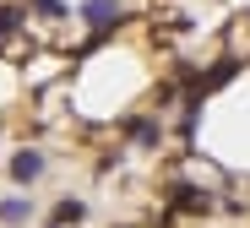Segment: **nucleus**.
Here are the masks:
<instances>
[{
	"label": "nucleus",
	"mask_w": 250,
	"mask_h": 228,
	"mask_svg": "<svg viewBox=\"0 0 250 228\" xmlns=\"http://www.w3.org/2000/svg\"><path fill=\"white\" fill-rule=\"evenodd\" d=\"M38 174H44V152H38V147H22V152L11 158V179H22V185H33Z\"/></svg>",
	"instance_id": "1"
},
{
	"label": "nucleus",
	"mask_w": 250,
	"mask_h": 228,
	"mask_svg": "<svg viewBox=\"0 0 250 228\" xmlns=\"http://www.w3.org/2000/svg\"><path fill=\"white\" fill-rule=\"evenodd\" d=\"M82 17H87V22L104 33V27H114V22H120V0H87V6H82Z\"/></svg>",
	"instance_id": "2"
},
{
	"label": "nucleus",
	"mask_w": 250,
	"mask_h": 228,
	"mask_svg": "<svg viewBox=\"0 0 250 228\" xmlns=\"http://www.w3.org/2000/svg\"><path fill=\"white\" fill-rule=\"evenodd\" d=\"M33 217V201L27 196H6V201H0V223H6V228H22Z\"/></svg>",
	"instance_id": "3"
},
{
	"label": "nucleus",
	"mask_w": 250,
	"mask_h": 228,
	"mask_svg": "<svg viewBox=\"0 0 250 228\" xmlns=\"http://www.w3.org/2000/svg\"><path fill=\"white\" fill-rule=\"evenodd\" d=\"M174 207H180V212H207V207H212V196L196 190V185H174Z\"/></svg>",
	"instance_id": "4"
},
{
	"label": "nucleus",
	"mask_w": 250,
	"mask_h": 228,
	"mask_svg": "<svg viewBox=\"0 0 250 228\" xmlns=\"http://www.w3.org/2000/svg\"><path fill=\"white\" fill-rule=\"evenodd\" d=\"M125 136H131L136 147H158V136H163V125H158V120H131V125H125Z\"/></svg>",
	"instance_id": "5"
},
{
	"label": "nucleus",
	"mask_w": 250,
	"mask_h": 228,
	"mask_svg": "<svg viewBox=\"0 0 250 228\" xmlns=\"http://www.w3.org/2000/svg\"><path fill=\"white\" fill-rule=\"evenodd\" d=\"M71 223H82V201H60L49 212V228H71Z\"/></svg>",
	"instance_id": "6"
},
{
	"label": "nucleus",
	"mask_w": 250,
	"mask_h": 228,
	"mask_svg": "<svg viewBox=\"0 0 250 228\" xmlns=\"http://www.w3.org/2000/svg\"><path fill=\"white\" fill-rule=\"evenodd\" d=\"M17 27H22V11H17V6H0V38L17 33Z\"/></svg>",
	"instance_id": "7"
},
{
	"label": "nucleus",
	"mask_w": 250,
	"mask_h": 228,
	"mask_svg": "<svg viewBox=\"0 0 250 228\" xmlns=\"http://www.w3.org/2000/svg\"><path fill=\"white\" fill-rule=\"evenodd\" d=\"M38 11H44V17H65V6H60V0H38Z\"/></svg>",
	"instance_id": "8"
}]
</instances>
